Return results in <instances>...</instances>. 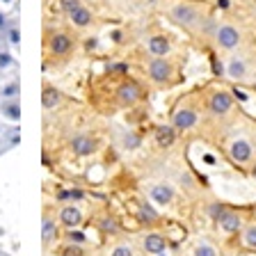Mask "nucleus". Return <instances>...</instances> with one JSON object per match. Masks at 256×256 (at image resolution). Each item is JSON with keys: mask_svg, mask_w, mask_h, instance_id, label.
<instances>
[{"mask_svg": "<svg viewBox=\"0 0 256 256\" xmlns=\"http://www.w3.org/2000/svg\"><path fill=\"white\" fill-rule=\"evenodd\" d=\"M160 14L174 28L183 30L194 42L204 23L213 14H218L215 0H154Z\"/></svg>", "mask_w": 256, "mask_h": 256, "instance_id": "nucleus-1", "label": "nucleus"}, {"mask_svg": "<svg viewBox=\"0 0 256 256\" xmlns=\"http://www.w3.org/2000/svg\"><path fill=\"white\" fill-rule=\"evenodd\" d=\"M202 103H204V122L202 126L208 130H226L234 124L238 108H236V96L222 82H210L202 90Z\"/></svg>", "mask_w": 256, "mask_h": 256, "instance_id": "nucleus-2", "label": "nucleus"}, {"mask_svg": "<svg viewBox=\"0 0 256 256\" xmlns=\"http://www.w3.org/2000/svg\"><path fill=\"white\" fill-rule=\"evenodd\" d=\"M247 44H252V37L242 16H238V12H234V7L224 10L222 16L218 18V28H215L210 48L224 58V55L234 53V50L247 46Z\"/></svg>", "mask_w": 256, "mask_h": 256, "instance_id": "nucleus-3", "label": "nucleus"}, {"mask_svg": "<svg viewBox=\"0 0 256 256\" xmlns=\"http://www.w3.org/2000/svg\"><path fill=\"white\" fill-rule=\"evenodd\" d=\"M222 76L236 85L256 87V42L224 55Z\"/></svg>", "mask_w": 256, "mask_h": 256, "instance_id": "nucleus-4", "label": "nucleus"}, {"mask_svg": "<svg viewBox=\"0 0 256 256\" xmlns=\"http://www.w3.org/2000/svg\"><path fill=\"white\" fill-rule=\"evenodd\" d=\"M204 122V103H202V90H194L190 94L181 96L170 110V124L178 135L192 133L202 128Z\"/></svg>", "mask_w": 256, "mask_h": 256, "instance_id": "nucleus-5", "label": "nucleus"}, {"mask_svg": "<svg viewBox=\"0 0 256 256\" xmlns=\"http://www.w3.org/2000/svg\"><path fill=\"white\" fill-rule=\"evenodd\" d=\"M144 78L156 90H172L183 80L181 60L174 55H162V58H144Z\"/></svg>", "mask_w": 256, "mask_h": 256, "instance_id": "nucleus-6", "label": "nucleus"}, {"mask_svg": "<svg viewBox=\"0 0 256 256\" xmlns=\"http://www.w3.org/2000/svg\"><path fill=\"white\" fill-rule=\"evenodd\" d=\"M78 48V34L74 32V28L66 23L58 28H46L44 34V53H46V66L60 62H69L71 55Z\"/></svg>", "mask_w": 256, "mask_h": 256, "instance_id": "nucleus-7", "label": "nucleus"}, {"mask_svg": "<svg viewBox=\"0 0 256 256\" xmlns=\"http://www.w3.org/2000/svg\"><path fill=\"white\" fill-rule=\"evenodd\" d=\"M110 74L114 76V85H112L110 96H108L112 108L130 110V108H138L146 98V87H144L142 80L128 76V71H110Z\"/></svg>", "mask_w": 256, "mask_h": 256, "instance_id": "nucleus-8", "label": "nucleus"}, {"mask_svg": "<svg viewBox=\"0 0 256 256\" xmlns=\"http://www.w3.org/2000/svg\"><path fill=\"white\" fill-rule=\"evenodd\" d=\"M226 158L234 162L236 167H250L256 162V146L247 135H231L226 140Z\"/></svg>", "mask_w": 256, "mask_h": 256, "instance_id": "nucleus-9", "label": "nucleus"}, {"mask_svg": "<svg viewBox=\"0 0 256 256\" xmlns=\"http://www.w3.org/2000/svg\"><path fill=\"white\" fill-rule=\"evenodd\" d=\"M144 53L151 58H162V55L174 53V34H170L167 30H151L144 37Z\"/></svg>", "mask_w": 256, "mask_h": 256, "instance_id": "nucleus-10", "label": "nucleus"}, {"mask_svg": "<svg viewBox=\"0 0 256 256\" xmlns=\"http://www.w3.org/2000/svg\"><path fill=\"white\" fill-rule=\"evenodd\" d=\"M64 18H66V23H69L74 30H90L96 23V12H94V7H92V2H82V5H78L76 10H71Z\"/></svg>", "mask_w": 256, "mask_h": 256, "instance_id": "nucleus-11", "label": "nucleus"}, {"mask_svg": "<svg viewBox=\"0 0 256 256\" xmlns=\"http://www.w3.org/2000/svg\"><path fill=\"white\" fill-rule=\"evenodd\" d=\"M69 151L76 156V158H87V156H94L96 151H98V146H101V142H98V138L96 135H90V133H78L74 135V138L69 140Z\"/></svg>", "mask_w": 256, "mask_h": 256, "instance_id": "nucleus-12", "label": "nucleus"}, {"mask_svg": "<svg viewBox=\"0 0 256 256\" xmlns=\"http://www.w3.org/2000/svg\"><path fill=\"white\" fill-rule=\"evenodd\" d=\"M146 192H149V199H151V202L158 204V206H170V204L174 202V197H176L174 188H172L167 181H154V183H149Z\"/></svg>", "mask_w": 256, "mask_h": 256, "instance_id": "nucleus-13", "label": "nucleus"}, {"mask_svg": "<svg viewBox=\"0 0 256 256\" xmlns=\"http://www.w3.org/2000/svg\"><path fill=\"white\" fill-rule=\"evenodd\" d=\"M62 103H64L62 90H58V87L50 85V82H46V85H44V90H42V106H44V110L53 112V110H58Z\"/></svg>", "mask_w": 256, "mask_h": 256, "instance_id": "nucleus-14", "label": "nucleus"}, {"mask_svg": "<svg viewBox=\"0 0 256 256\" xmlns=\"http://www.w3.org/2000/svg\"><path fill=\"white\" fill-rule=\"evenodd\" d=\"M142 250L146 252V254L156 256V254H162V252L167 250V238L162 234H156V231H149V234L142 236Z\"/></svg>", "mask_w": 256, "mask_h": 256, "instance_id": "nucleus-15", "label": "nucleus"}, {"mask_svg": "<svg viewBox=\"0 0 256 256\" xmlns=\"http://www.w3.org/2000/svg\"><path fill=\"white\" fill-rule=\"evenodd\" d=\"M58 220L62 226H66V229H76V226L82 224V213H80V208H76L74 204H66V206L60 208Z\"/></svg>", "mask_w": 256, "mask_h": 256, "instance_id": "nucleus-16", "label": "nucleus"}, {"mask_svg": "<svg viewBox=\"0 0 256 256\" xmlns=\"http://www.w3.org/2000/svg\"><path fill=\"white\" fill-rule=\"evenodd\" d=\"M42 240H44V247H50L55 240H60V220L50 218V215H44V220H42Z\"/></svg>", "mask_w": 256, "mask_h": 256, "instance_id": "nucleus-17", "label": "nucleus"}, {"mask_svg": "<svg viewBox=\"0 0 256 256\" xmlns=\"http://www.w3.org/2000/svg\"><path fill=\"white\" fill-rule=\"evenodd\" d=\"M176 130H174V126L172 124H162V126H158L154 130V142H156V146L158 149H170L172 144L176 142Z\"/></svg>", "mask_w": 256, "mask_h": 256, "instance_id": "nucleus-18", "label": "nucleus"}, {"mask_svg": "<svg viewBox=\"0 0 256 256\" xmlns=\"http://www.w3.org/2000/svg\"><path fill=\"white\" fill-rule=\"evenodd\" d=\"M218 226L224 231V234H238V231L242 229V218L226 208V210L218 218Z\"/></svg>", "mask_w": 256, "mask_h": 256, "instance_id": "nucleus-19", "label": "nucleus"}, {"mask_svg": "<svg viewBox=\"0 0 256 256\" xmlns=\"http://www.w3.org/2000/svg\"><path fill=\"white\" fill-rule=\"evenodd\" d=\"M0 114L10 122H18L21 117V106H18V98H7V101H0Z\"/></svg>", "mask_w": 256, "mask_h": 256, "instance_id": "nucleus-20", "label": "nucleus"}, {"mask_svg": "<svg viewBox=\"0 0 256 256\" xmlns=\"http://www.w3.org/2000/svg\"><path fill=\"white\" fill-rule=\"evenodd\" d=\"M2 37H5V42L10 44V46H18V42H21V30H18V21L16 18H10V23H7V30L2 32Z\"/></svg>", "mask_w": 256, "mask_h": 256, "instance_id": "nucleus-21", "label": "nucleus"}, {"mask_svg": "<svg viewBox=\"0 0 256 256\" xmlns=\"http://www.w3.org/2000/svg\"><path fill=\"white\" fill-rule=\"evenodd\" d=\"M98 229L106 236H117L119 231H122V226H119V222L114 218H101L98 220Z\"/></svg>", "mask_w": 256, "mask_h": 256, "instance_id": "nucleus-22", "label": "nucleus"}, {"mask_svg": "<svg viewBox=\"0 0 256 256\" xmlns=\"http://www.w3.org/2000/svg\"><path fill=\"white\" fill-rule=\"evenodd\" d=\"M18 80H10L7 85L0 87V101H7V98H18Z\"/></svg>", "mask_w": 256, "mask_h": 256, "instance_id": "nucleus-23", "label": "nucleus"}, {"mask_svg": "<svg viewBox=\"0 0 256 256\" xmlns=\"http://www.w3.org/2000/svg\"><path fill=\"white\" fill-rule=\"evenodd\" d=\"M138 218L142 220V222H146V224H154L156 220H158V213H156V210H154V208H151L146 202H140V213H138Z\"/></svg>", "mask_w": 256, "mask_h": 256, "instance_id": "nucleus-24", "label": "nucleus"}, {"mask_svg": "<svg viewBox=\"0 0 256 256\" xmlns=\"http://www.w3.org/2000/svg\"><path fill=\"white\" fill-rule=\"evenodd\" d=\"M242 242H245V247H250V250H256V222L247 224L245 229H242Z\"/></svg>", "mask_w": 256, "mask_h": 256, "instance_id": "nucleus-25", "label": "nucleus"}, {"mask_svg": "<svg viewBox=\"0 0 256 256\" xmlns=\"http://www.w3.org/2000/svg\"><path fill=\"white\" fill-rule=\"evenodd\" d=\"M122 144H124V149H128V151H135L142 144V138H140L138 133H133V130H128V133H124V140H122Z\"/></svg>", "mask_w": 256, "mask_h": 256, "instance_id": "nucleus-26", "label": "nucleus"}, {"mask_svg": "<svg viewBox=\"0 0 256 256\" xmlns=\"http://www.w3.org/2000/svg\"><path fill=\"white\" fill-rule=\"evenodd\" d=\"M60 256H87V250L82 245H76V242H66L60 250Z\"/></svg>", "mask_w": 256, "mask_h": 256, "instance_id": "nucleus-27", "label": "nucleus"}, {"mask_svg": "<svg viewBox=\"0 0 256 256\" xmlns=\"http://www.w3.org/2000/svg\"><path fill=\"white\" fill-rule=\"evenodd\" d=\"M64 240H66V242H76V245H85V242H87V236L82 234V231L69 229L66 234H64Z\"/></svg>", "mask_w": 256, "mask_h": 256, "instance_id": "nucleus-28", "label": "nucleus"}, {"mask_svg": "<svg viewBox=\"0 0 256 256\" xmlns=\"http://www.w3.org/2000/svg\"><path fill=\"white\" fill-rule=\"evenodd\" d=\"M110 256H135V250L128 242H119L110 250Z\"/></svg>", "mask_w": 256, "mask_h": 256, "instance_id": "nucleus-29", "label": "nucleus"}, {"mask_svg": "<svg viewBox=\"0 0 256 256\" xmlns=\"http://www.w3.org/2000/svg\"><path fill=\"white\" fill-rule=\"evenodd\" d=\"M194 256H218V250L213 245H208V242H199L194 247Z\"/></svg>", "mask_w": 256, "mask_h": 256, "instance_id": "nucleus-30", "label": "nucleus"}, {"mask_svg": "<svg viewBox=\"0 0 256 256\" xmlns=\"http://www.w3.org/2000/svg\"><path fill=\"white\" fill-rule=\"evenodd\" d=\"M82 197H85V192H82V190H64V192H60V194H58V199H62V202H64V199L78 202V199H82Z\"/></svg>", "mask_w": 256, "mask_h": 256, "instance_id": "nucleus-31", "label": "nucleus"}, {"mask_svg": "<svg viewBox=\"0 0 256 256\" xmlns=\"http://www.w3.org/2000/svg\"><path fill=\"white\" fill-rule=\"evenodd\" d=\"M224 210H226V206H224V204H213V206L208 208V213H210V218H213V220H218Z\"/></svg>", "mask_w": 256, "mask_h": 256, "instance_id": "nucleus-32", "label": "nucleus"}, {"mask_svg": "<svg viewBox=\"0 0 256 256\" xmlns=\"http://www.w3.org/2000/svg\"><path fill=\"white\" fill-rule=\"evenodd\" d=\"M10 64H12V55L7 50H0V69H5Z\"/></svg>", "mask_w": 256, "mask_h": 256, "instance_id": "nucleus-33", "label": "nucleus"}, {"mask_svg": "<svg viewBox=\"0 0 256 256\" xmlns=\"http://www.w3.org/2000/svg\"><path fill=\"white\" fill-rule=\"evenodd\" d=\"M7 23H10V16H7L5 12H0V34L7 30Z\"/></svg>", "mask_w": 256, "mask_h": 256, "instance_id": "nucleus-34", "label": "nucleus"}, {"mask_svg": "<svg viewBox=\"0 0 256 256\" xmlns=\"http://www.w3.org/2000/svg\"><path fill=\"white\" fill-rule=\"evenodd\" d=\"M252 174L256 176V162H254V165H252Z\"/></svg>", "mask_w": 256, "mask_h": 256, "instance_id": "nucleus-35", "label": "nucleus"}, {"mask_svg": "<svg viewBox=\"0 0 256 256\" xmlns=\"http://www.w3.org/2000/svg\"><path fill=\"white\" fill-rule=\"evenodd\" d=\"M0 256H2V254H0Z\"/></svg>", "mask_w": 256, "mask_h": 256, "instance_id": "nucleus-36", "label": "nucleus"}, {"mask_svg": "<svg viewBox=\"0 0 256 256\" xmlns=\"http://www.w3.org/2000/svg\"><path fill=\"white\" fill-rule=\"evenodd\" d=\"M48 256H50V254H48Z\"/></svg>", "mask_w": 256, "mask_h": 256, "instance_id": "nucleus-37", "label": "nucleus"}]
</instances>
